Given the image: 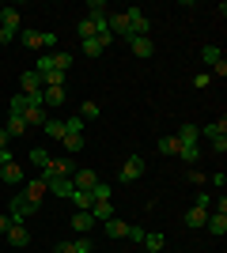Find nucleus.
<instances>
[{
    "label": "nucleus",
    "mask_w": 227,
    "mask_h": 253,
    "mask_svg": "<svg viewBox=\"0 0 227 253\" xmlns=\"http://www.w3.org/2000/svg\"><path fill=\"white\" fill-rule=\"evenodd\" d=\"M201 136H205L208 144H212V151H216V155H224V151H227V121L220 117V121L205 125V128H201Z\"/></svg>",
    "instance_id": "f257e3e1"
},
{
    "label": "nucleus",
    "mask_w": 227,
    "mask_h": 253,
    "mask_svg": "<svg viewBox=\"0 0 227 253\" xmlns=\"http://www.w3.org/2000/svg\"><path fill=\"white\" fill-rule=\"evenodd\" d=\"M8 215H11V223H27L31 215H38V208H34L23 193H11V201H8Z\"/></svg>",
    "instance_id": "f03ea898"
},
{
    "label": "nucleus",
    "mask_w": 227,
    "mask_h": 253,
    "mask_svg": "<svg viewBox=\"0 0 227 253\" xmlns=\"http://www.w3.org/2000/svg\"><path fill=\"white\" fill-rule=\"evenodd\" d=\"M19 38L27 49H57V34L49 31H19Z\"/></svg>",
    "instance_id": "7ed1b4c3"
},
{
    "label": "nucleus",
    "mask_w": 227,
    "mask_h": 253,
    "mask_svg": "<svg viewBox=\"0 0 227 253\" xmlns=\"http://www.w3.org/2000/svg\"><path fill=\"white\" fill-rule=\"evenodd\" d=\"M19 95H27L31 102H42V80H38V72H23L19 76Z\"/></svg>",
    "instance_id": "20e7f679"
},
{
    "label": "nucleus",
    "mask_w": 227,
    "mask_h": 253,
    "mask_svg": "<svg viewBox=\"0 0 227 253\" xmlns=\"http://www.w3.org/2000/svg\"><path fill=\"white\" fill-rule=\"evenodd\" d=\"M144 170H148V163H144L140 155H129L125 163H121V174H118V178L129 185V181H140V178H144Z\"/></svg>",
    "instance_id": "39448f33"
},
{
    "label": "nucleus",
    "mask_w": 227,
    "mask_h": 253,
    "mask_svg": "<svg viewBox=\"0 0 227 253\" xmlns=\"http://www.w3.org/2000/svg\"><path fill=\"white\" fill-rule=\"evenodd\" d=\"M125 15H129V31H133V38H148V31H151V19H148V15H144L140 8H129Z\"/></svg>",
    "instance_id": "423d86ee"
},
{
    "label": "nucleus",
    "mask_w": 227,
    "mask_h": 253,
    "mask_svg": "<svg viewBox=\"0 0 227 253\" xmlns=\"http://www.w3.org/2000/svg\"><path fill=\"white\" fill-rule=\"evenodd\" d=\"M53 253H95V242H91L87 234H80L76 242H57Z\"/></svg>",
    "instance_id": "0eeeda50"
},
{
    "label": "nucleus",
    "mask_w": 227,
    "mask_h": 253,
    "mask_svg": "<svg viewBox=\"0 0 227 253\" xmlns=\"http://www.w3.org/2000/svg\"><path fill=\"white\" fill-rule=\"evenodd\" d=\"M45 181L42 178H34V181H23V197H27V201L34 204V208H42V197H45Z\"/></svg>",
    "instance_id": "6e6552de"
},
{
    "label": "nucleus",
    "mask_w": 227,
    "mask_h": 253,
    "mask_svg": "<svg viewBox=\"0 0 227 253\" xmlns=\"http://www.w3.org/2000/svg\"><path fill=\"white\" fill-rule=\"evenodd\" d=\"M208 215H212L208 204H189V211H185V227H189V231H193V227H205Z\"/></svg>",
    "instance_id": "1a4fd4ad"
},
{
    "label": "nucleus",
    "mask_w": 227,
    "mask_h": 253,
    "mask_svg": "<svg viewBox=\"0 0 227 253\" xmlns=\"http://www.w3.org/2000/svg\"><path fill=\"white\" fill-rule=\"evenodd\" d=\"M8 246H15V250H27V246H31L27 223H11V227H8Z\"/></svg>",
    "instance_id": "9d476101"
},
{
    "label": "nucleus",
    "mask_w": 227,
    "mask_h": 253,
    "mask_svg": "<svg viewBox=\"0 0 227 253\" xmlns=\"http://www.w3.org/2000/svg\"><path fill=\"white\" fill-rule=\"evenodd\" d=\"M72 185H76L80 193H91V189L98 185V174H95V170H87V167H80V170L72 174Z\"/></svg>",
    "instance_id": "9b49d317"
},
{
    "label": "nucleus",
    "mask_w": 227,
    "mask_h": 253,
    "mask_svg": "<svg viewBox=\"0 0 227 253\" xmlns=\"http://www.w3.org/2000/svg\"><path fill=\"white\" fill-rule=\"evenodd\" d=\"M45 189L53 193V197H65L68 201V197L76 193V185H72V178H61V174H57V178H45Z\"/></svg>",
    "instance_id": "f8f14e48"
},
{
    "label": "nucleus",
    "mask_w": 227,
    "mask_h": 253,
    "mask_svg": "<svg viewBox=\"0 0 227 253\" xmlns=\"http://www.w3.org/2000/svg\"><path fill=\"white\" fill-rule=\"evenodd\" d=\"M0 27H4V31H11V34H19V31H23L19 8H0Z\"/></svg>",
    "instance_id": "ddd939ff"
},
{
    "label": "nucleus",
    "mask_w": 227,
    "mask_h": 253,
    "mask_svg": "<svg viewBox=\"0 0 227 253\" xmlns=\"http://www.w3.org/2000/svg\"><path fill=\"white\" fill-rule=\"evenodd\" d=\"M0 181H4V185H23V181H27V178H23V167L15 163V159L0 167Z\"/></svg>",
    "instance_id": "4468645a"
},
{
    "label": "nucleus",
    "mask_w": 227,
    "mask_h": 253,
    "mask_svg": "<svg viewBox=\"0 0 227 253\" xmlns=\"http://www.w3.org/2000/svg\"><path fill=\"white\" fill-rule=\"evenodd\" d=\"M23 121H27V128H42L45 125V106L42 102H31L27 110H23Z\"/></svg>",
    "instance_id": "2eb2a0df"
},
{
    "label": "nucleus",
    "mask_w": 227,
    "mask_h": 253,
    "mask_svg": "<svg viewBox=\"0 0 227 253\" xmlns=\"http://www.w3.org/2000/svg\"><path fill=\"white\" fill-rule=\"evenodd\" d=\"M106 45H114V38H110V34H98V38H84L80 49H84V57H98Z\"/></svg>",
    "instance_id": "dca6fc26"
},
{
    "label": "nucleus",
    "mask_w": 227,
    "mask_h": 253,
    "mask_svg": "<svg viewBox=\"0 0 227 253\" xmlns=\"http://www.w3.org/2000/svg\"><path fill=\"white\" fill-rule=\"evenodd\" d=\"M133 49V57H140V61H148L151 53H155V45H151V38H129V42H125Z\"/></svg>",
    "instance_id": "f3484780"
},
{
    "label": "nucleus",
    "mask_w": 227,
    "mask_h": 253,
    "mask_svg": "<svg viewBox=\"0 0 227 253\" xmlns=\"http://www.w3.org/2000/svg\"><path fill=\"white\" fill-rule=\"evenodd\" d=\"M102 227H106V234H110V238H129V231H133V223L118 219V215H114V219H106Z\"/></svg>",
    "instance_id": "a211bd4d"
},
{
    "label": "nucleus",
    "mask_w": 227,
    "mask_h": 253,
    "mask_svg": "<svg viewBox=\"0 0 227 253\" xmlns=\"http://www.w3.org/2000/svg\"><path fill=\"white\" fill-rule=\"evenodd\" d=\"M68 91L65 87H42V106H65Z\"/></svg>",
    "instance_id": "6ab92c4d"
},
{
    "label": "nucleus",
    "mask_w": 227,
    "mask_h": 253,
    "mask_svg": "<svg viewBox=\"0 0 227 253\" xmlns=\"http://www.w3.org/2000/svg\"><path fill=\"white\" fill-rule=\"evenodd\" d=\"M91 219H95V223L114 219V204H110V201H95V204H91Z\"/></svg>",
    "instance_id": "aec40b11"
},
{
    "label": "nucleus",
    "mask_w": 227,
    "mask_h": 253,
    "mask_svg": "<svg viewBox=\"0 0 227 253\" xmlns=\"http://www.w3.org/2000/svg\"><path fill=\"white\" fill-rule=\"evenodd\" d=\"M61 144H65V155H76V151H84V132H65V136H61Z\"/></svg>",
    "instance_id": "412c9836"
},
{
    "label": "nucleus",
    "mask_w": 227,
    "mask_h": 253,
    "mask_svg": "<svg viewBox=\"0 0 227 253\" xmlns=\"http://www.w3.org/2000/svg\"><path fill=\"white\" fill-rule=\"evenodd\" d=\"M205 227H208V234H216V238H224V234H227V215H220V211H212Z\"/></svg>",
    "instance_id": "4be33fe9"
},
{
    "label": "nucleus",
    "mask_w": 227,
    "mask_h": 253,
    "mask_svg": "<svg viewBox=\"0 0 227 253\" xmlns=\"http://www.w3.org/2000/svg\"><path fill=\"white\" fill-rule=\"evenodd\" d=\"M68 223H72V231H80V234H87L91 227H95V219H91V211H76V215H72Z\"/></svg>",
    "instance_id": "5701e85b"
},
{
    "label": "nucleus",
    "mask_w": 227,
    "mask_h": 253,
    "mask_svg": "<svg viewBox=\"0 0 227 253\" xmlns=\"http://www.w3.org/2000/svg\"><path fill=\"white\" fill-rule=\"evenodd\" d=\"M53 68H57L61 76H68V72H72V53L57 49V53H53Z\"/></svg>",
    "instance_id": "b1692460"
},
{
    "label": "nucleus",
    "mask_w": 227,
    "mask_h": 253,
    "mask_svg": "<svg viewBox=\"0 0 227 253\" xmlns=\"http://www.w3.org/2000/svg\"><path fill=\"white\" fill-rule=\"evenodd\" d=\"M174 136H178V144H197V140H201V128L197 125H182Z\"/></svg>",
    "instance_id": "393cba45"
},
{
    "label": "nucleus",
    "mask_w": 227,
    "mask_h": 253,
    "mask_svg": "<svg viewBox=\"0 0 227 253\" xmlns=\"http://www.w3.org/2000/svg\"><path fill=\"white\" fill-rule=\"evenodd\" d=\"M42 132H45L49 140H61V136H65V121H53V117H45Z\"/></svg>",
    "instance_id": "a878e982"
},
{
    "label": "nucleus",
    "mask_w": 227,
    "mask_h": 253,
    "mask_svg": "<svg viewBox=\"0 0 227 253\" xmlns=\"http://www.w3.org/2000/svg\"><path fill=\"white\" fill-rule=\"evenodd\" d=\"M201 61H205L208 68H216V64H224V53H220L216 45H205V49H201Z\"/></svg>",
    "instance_id": "bb28decb"
},
{
    "label": "nucleus",
    "mask_w": 227,
    "mask_h": 253,
    "mask_svg": "<svg viewBox=\"0 0 227 253\" xmlns=\"http://www.w3.org/2000/svg\"><path fill=\"white\" fill-rule=\"evenodd\" d=\"M4 132H8V136H23V132H27V121H23L19 114H8V128H4Z\"/></svg>",
    "instance_id": "cd10ccee"
},
{
    "label": "nucleus",
    "mask_w": 227,
    "mask_h": 253,
    "mask_svg": "<svg viewBox=\"0 0 227 253\" xmlns=\"http://www.w3.org/2000/svg\"><path fill=\"white\" fill-rule=\"evenodd\" d=\"M68 201L76 204V211H91V204H95V201H91V193H80V189H76Z\"/></svg>",
    "instance_id": "c85d7f7f"
},
{
    "label": "nucleus",
    "mask_w": 227,
    "mask_h": 253,
    "mask_svg": "<svg viewBox=\"0 0 227 253\" xmlns=\"http://www.w3.org/2000/svg\"><path fill=\"white\" fill-rule=\"evenodd\" d=\"M178 159H182V163H197V159H201L197 144H178Z\"/></svg>",
    "instance_id": "c756f323"
},
{
    "label": "nucleus",
    "mask_w": 227,
    "mask_h": 253,
    "mask_svg": "<svg viewBox=\"0 0 227 253\" xmlns=\"http://www.w3.org/2000/svg\"><path fill=\"white\" fill-rule=\"evenodd\" d=\"M27 159H31L34 167L42 170V167H45V163H49V159H53V155H49V151H45V148H31V155H27Z\"/></svg>",
    "instance_id": "7c9ffc66"
},
{
    "label": "nucleus",
    "mask_w": 227,
    "mask_h": 253,
    "mask_svg": "<svg viewBox=\"0 0 227 253\" xmlns=\"http://www.w3.org/2000/svg\"><path fill=\"white\" fill-rule=\"evenodd\" d=\"M159 151H163V155H178V136H174V132H171V136H163Z\"/></svg>",
    "instance_id": "2f4dec72"
},
{
    "label": "nucleus",
    "mask_w": 227,
    "mask_h": 253,
    "mask_svg": "<svg viewBox=\"0 0 227 253\" xmlns=\"http://www.w3.org/2000/svg\"><path fill=\"white\" fill-rule=\"evenodd\" d=\"M106 15V4L102 0H87V19H102Z\"/></svg>",
    "instance_id": "473e14b6"
},
{
    "label": "nucleus",
    "mask_w": 227,
    "mask_h": 253,
    "mask_svg": "<svg viewBox=\"0 0 227 253\" xmlns=\"http://www.w3.org/2000/svg\"><path fill=\"white\" fill-rule=\"evenodd\" d=\"M27 106H31V98H27V95H15V98L8 102V114H19V117H23V110H27Z\"/></svg>",
    "instance_id": "72a5a7b5"
},
{
    "label": "nucleus",
    "mask_w": 227,
    "mask_h": 253,
    "mask_svg": "<svg viewBox=\"0 0 227 253\" xmlns=\"http://www.w3.org/2000/svg\"><path fill=\"white\" fill-rule=\"evenodd\" d=\"M110 197H114V189H110L106 181H98L95 189H91V201H110Z\"/></svg>",
    "instance_id": "f704fd0d"
},
{
    "label": "nucleus",
    "mask_w": 227,
    "mask_h": 253,
    "mask_svg": "<svg viewBox=\"0 0 227 253\" xmlns=\"http://www.w3.org/2000/svg\"><path fill=\"white\" fill-rule=\"evenodd\" d=\"M144 250L159 253V250H163V234H148V231H144Z\"/></svg>",
    "instance_id": "c9c22d12"
},
{
    "label": "nucleus",
    "mask_w": 227,
    "mask_h": 253,
    "mask_svg": "<svg viewBox=\"0 0 227 253\" xmlns=\"http://www.w3.org/2000/svg\"><path fill=\"white\" fill-rule=\"evenodd\" d=\"M76 117H84V121H95V117H98V102H84Z\"/></svg>",
    "instance_id": "e433bc0d"
},
{
    "label": "nucleus",
    "mask_w": 227,
    "mask_h": 253,
    "mask_svg": "<svg viewBox=\"0 0 227 253\" xmlns=\"http://www.w3.org/2000/svg\"><path fill=\"white\" fill-rule=\"evenodd\" d=\"M65 132H84V117H68V121H65Z\"/></svg>",
    "instance_id": "4c0bfd02"
},
{
    "label": "nucleus",
    "mask_w": 227,
    "mask_h": 253,
    "mask_svg": "<svg viewBox=\"0 0 227 253\" xmlns=\"http://www.w3.org/2000/svg\"><path fill=\"white\" fill-rule=\"evenodd\" d=\"M208 84H212V76H208V72H201V76H193V87H197V91H205V87Z\"/></svg>",
    "instance_id": "58836bf2"
},
{
    "label": "nucleus",
    "mask_w": 227,
    "mask_h": 253,
    "mask_svg": "<svg viewBox=\"0 0 227 253\" xmlns=\"http://www.w3.org/2000/svg\"><path fill=\"white\" fill-rule=\"evenodd\" d=\"M193 204H208V208H212V193H197Z\"/></svg>",
    "instance_id": "ea45409f"
},
{
    "label": "nucleus",
    "mask_w": 227,
    "mask_h": 253,
    "mask_svg": "<svg viewBox=\"0 0 227 253\" xmlns=\"http://www.w3.org/2000/svg\"><path fill=\"white\" fill-rule=\"evenodd\" d=\"M8 42H15V34H11V31H4V27H0V45H8Z\"/></svg>",
    "instance_id": "a19ab883"
},
{
    "label": "nucleus",
    "mask_w": 227,
    "mask_h": 253,
    "mask_svg": "<svg viewBox=\"0 0 227 253\" xmlns=\"http://www.w3.org/2000/svg\"><path fill=\"white\" fill-rule=\"evenodd\" d=\"M8 227H11V215H0V234H8Z\"/></svg>",
    "instance_id": "79ce46f5"
},
{
    "label": "nucleus",
    "mask_w": 227,
    "mask_h": 253,
    "mask_svg": "<svg viewBox=\"0 0 227 253\" xmlns=\"http://www.w3.org/2000/svg\"><path fill=\"white\" fill-rule=\"evenodd\" d=\"M0 148H8V132L4 128H0Z\"/></svg>",
    "instance_id": "37998d69"
}]
</instances>
